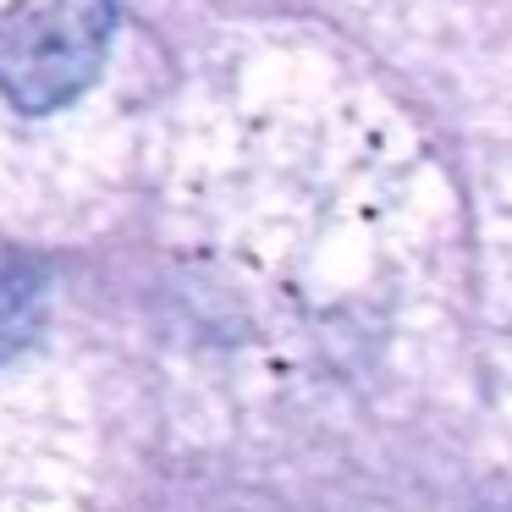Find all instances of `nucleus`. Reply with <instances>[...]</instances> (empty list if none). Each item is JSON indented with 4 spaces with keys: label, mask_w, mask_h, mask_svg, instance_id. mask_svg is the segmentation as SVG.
<instances>
[{
    "label": "nucleus",
    "mask_w": 512,
    "mask_h": 512,
    "mask_svg": "<svg viewBox=\"0 0 512 512\" xmlns=\"http://www.w3.org/2000/svg\"><path fill=\"white\" fill-rule=\"evenodd\" d=\"M111 0H6L0 6V100L28 116L72 105L105 67Z\"/></svg>",
    "instance_id": "obj_1"
},
{
    "label": "nucleus",
    "mask_w": 512,
    "mask_h": 512,
    "mask_svg": "<svg viewBox=\"0 0 512 512\" xmlns=\"http://www.w3.org/2000/svg\"><path fill=\"white\" fill-rule=\"evenodd\" d=\"M45 320V270L39 259L0 248V364H12Z\"/></svg>",
    "instance_id": "obj_2"
}]
</instances>
